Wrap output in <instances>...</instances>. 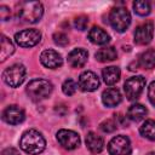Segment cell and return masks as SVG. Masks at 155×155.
<instances>
[{
  "instance_id": "cell-23",
  "label": "cell",
  "mask_w": 155,
  "mask_h": 155,
  "mask_svg": "<svg viewBox=\"0 0 155 155\" xmlns=\"http://www.w3.org/2000/svg\"><path fill=\"white\" fill-rule=\"evenodd\" d=\"M139 132L144 138L149 140H155V120H145L142 124Z\"/></svg>"
},
{
  "instance_id": "cell-24",
  "label": "cell",
  "mask_w": 155,
  "mask_h": 155,
  "mask_svg": "<svg viewBox=\"0 0 155 155\" xmlns=\"http://www.w3.org/2000/svg\"><path fill=\"white\" fill-rule=\"evenodd\" d=\"M134 12L139 16H148L150 13V4L145 0H136L133 2Z\"/></svg>"
},
{
  "instance_id": "cell-19",
  "label": "cell",
  "mask_w": 155,
  "mask_h": 155,
  "mask_svg": "<svg viewBox=\"0 0 155 155\" xmlns=\"http://www.w3.org/2000/svg\"><path fill=\"white\" fill-rule=\"evenodd\" d=\"M94 57H96V59L98 62H102V63H104V62H111V61L116 59L117 52H116L115 47H113V46L102 47V48H99L96 52Z\"/></svg>"
},
{
  "instance_id": "cell-13",
  "label": "cell",
  "mask_w": 155,
  "mask_h": 155,
  "mask_svg": "<svg viewBox=\"0 0 155 155\" xmlns=\"http://www.w3.org/2000/svg\"><path fill=\"white\" fill-rule=\"evenodd\" d=\"M40 62L44 67L50 68V69H56L59 68L63 64L62 56L54 51V50H45L40 54Z\"/></svg>"
},
{
  "instance_id": "cell-9",
  "label": "cell",
  "mask_w": 155,
  "mask_h": 155,
  "mask_svg": "<svg viewBox=\"0 0 155 155\" xmlns=\"http://www.w3.org/2000/svg\"><path fill=\"white\" fill-rule=\"evenodd\" d=\"M108 151L110 155H130L131 142L126 136H116L109 142Z\"/></svg>"
},
{
  "instance_id": "cell-8",
  "label": "cell",
  "mask_w": 155,
  "mask_h": 155,
  "mask_svg": "<svg viewBox=\"0 0 155 155\" xmlns=\"http://www.w3.org/2000/svg\"><path fill=\"white\" fill-rule=\"evenodd\" d=\"M58 143L67 150H74L80 145V136L71 130H59L56 134Z\"/></svg>"
},
{
  "instance_id": "cell-25",
  "label": "cell",
  "mask_w": 155,
  "mask_h": 155,
  "mask_svg": "<svg viewBox=\"0 0 155 155\" xmlns=\"http://www.w3.org/2000/svg\"><path fill=\"white\" fill-rule=\"evenodd\" d=\"M76 88H78V84L73 79H67L62 85V91L67 96H73L76 92Z\"/></svg>"
},
{
  "instance_id": "cell-15",
  "label": "cell",
  "mask_w": 155,
  "mask_h": 155,
  "mask_svg": "<svg viewBox=\"0 0 155 155\" xmlns=\"http://www.w3.org/2000/svg\"><path fill=\"white\" fill-rule=\"evenodd\" d=\"M85 143H86L87 149L92 154H99L103 150V148H104V140H103V138L101 136H98L97 133H94V132L87 133L86 139H85Z\"/></svg>"
},
{
  "instance_id": "cell-30",
  "label": "cell",
  "mask_w": 155,
  "mask_h": 155,
  "mask_svg": "<svg viewBox=\"0 0 155 155\" xmlns=\"http://www.w3.org/2000/svg\"><path fill=\"white\" fill-rule=\"evenodd\" d=\"M148 97L153 105H155V81H153L148 87Z\"/></svg>"
},
{
  "instance_id": "cell-26",
  "label": "cell",
  "mask_w": 155,
  "mask_h": 155,
  "mask_svg": "<svg viewBox=\"0 0 155 155\" xmlns=\"http://www.w3.org/2000/svg\"><path fill=\"white\" fill-rule=\"evenodd\" d=\"M116 127H117V125H116L115 120H111V119L104 120V121L99 125V128H101L103 132H105V133H111V132H114V131L116 130Z\"/></svg>"
},
{
  "instance_id": "cell-31",
  "label": "cell",
  "mask_w": 155,
  "mask_h": 155,
  "mask_svg": "<svg viewBox=\"0 0 155 155\" xmlns=\"http://www.w3.org/2000/svg\"><path fill=\"white\" fill-rule=\"evenodd\" d=\"M115 122L117 126H121V127H125L127 125V121H126V116H124L122 114H115Z\"/></svg>"
},
{
  "instance_id": "cell-5",
  "label": "cell",
  "mask_w": 155,
  "mask_h": 155,
  "mask_svg": "<svg viewBox=\"0 0 155 155\" xmlns=\"http://www.w3.org/2000/svg\"><path fill=\"white\" fill-rule=\"evenodd\" d=\"M25 73H27L25 67L23 64L16 63V64H12L11 67H8L4 70L2 79H4L5 84L8 85L10 87H18L24 81Z\"/></svg>"
},
{
  "instance_id": "cell-2",
  "label": "cell",
  "mask_w": 155,
  "mask_h": 155,
  "mask_svg": "<svg viewBox=\"0 0 155 155\" xmlns=\"http://www.w3.org/2000/svg\"><path fill=\"white\" fill-rule=\"evenodd\" d=\"M44 15V7L39 1H22L17 5L16 16L24 23H36Z\"/></svg>"
},
{
  "instance_id": "cell-3",
  "label": "cell",
  "mask_w": 155,
  "mask_h": 155,
  "mask_svg": "<svg viewBox=\"0 0 155 155\" xmlns=\"http://www.w3.org/2000/svg\"><path fill=\"white\" fill-rule=\"evenodd\" d=\"M52 84L45 79H35L27 85V93L35 102L47 98L52 93Z\"/></svg>"
},
{
  "instance_id": "cell-16",
  "label": "cell",
  "mask_w": 155,
  "mask_h": 155,
  "mask_svg": "<svg viewBox=\"0 0 155 155\" xmlns=\"http://www.w3.org/2000/svg\"><path fill=\"white\" fill-rule=\"evenodd\" d=\"M121 99L122 97L117 88H107L102 93V102L105 107H109V108L119 105Z\"/></svg>"
},
{
  "instance_id": "cell-20",
  "label": "cell",
  "mask_w": 155,
  "mask_h": 155,
  "mask_svg": "<svg viewBox=\"0 0 155 155\" xmlns=\"http://www.w3.org/2000/svg\"><path fill=\"white\" fill-rule=\"evenodd\" d=\"M120 75H121L120 69L117 67H114V65L107 67L102 71L103 80H104V82L107 85H114V84H116L120 80Z\"/></svg>"
},
{
  "instance_id": "cell-6",
  "label": "cell",
  "mask_w": 155,
  "mask_h": 155,
  "mask_svg": "<svg viewBox=\"0 0 155 155\" xmlns=\"http://www.w3.org/2000/svg\"><path fill=\"white\" fill-rule=\"evenodd\" d=\"M145 86V78L142 75L128 78L124 85V91L128 101H136L140 93L143 92V88Z\"/></svg>"
},
{
  "instance_id": "cell-7",
  "label": "cell",
  "mask_w": 155,
  "mask_h": 155,
  "mask_svg": "<svg viewBox=\"0 0 155 155\" xmlns=\"http://www.w3.org/2000/svg\"><path fill=\"white\" fill-rule=\"evenodd\" d=\"M41 40V33L36 29H24L15 35V41L21 47H33Z\"/></svg>"
},
{
  "instance_id": "cell-33",
  "label": "cell",
  "mask_w": 155,
  "mask_h": 155,
  "mask_svg": "<svg viewBox=\"0 0 155 155\" xmlns=\"http://www.w3.org/2000/svg\"><path fill=\"white\" fill-rule=\"evenodd\" d=\"M148 155H155V153H149Z\"/></svg>"
},
{
  "instance_id": "cell-10",
  "label": "cell",
  "mask_w": 155,
  "mask_h": 155,
  "mask_svg": "<svg viewBox=\"0 0 155 155\" xmlns=\"http://www.w3.org/2000/svg\"><path fill=\"white\" fill-rule=\"evenodd\" d=\"M24 117H25L24 110L16 104H11L6 107L5 110L2 111V120L10 125H18L24 121Z\"/></svg>"
},
{
  "instance_id": "cell-27",
  "label": "cell",
  "mask_w": 155,
  "mask_h": 155,
  "mask_svg": "<svg viewBox=\"0 0 155 155\" xmlns=\"http://www.w3.org/2000/svg\"><path fill=\"white\" fill-rule=\"evenodd\" d=\"M53 41L58 46H67L69 44V39L64 33H54L53 34Z\"/></svg>"
},
{
  "instance_id": "cell-28",
  "label": "cell",
  "mask_w": 155,
  "mask_h": 155,
  "mask_svg": "<svg viewBox=\"0 0 155 155\" xmlns=\"http://www.w3.org/2000/svg\"><path fill=\"white\" fill-rule=\"evenodd\" d=\"M87 23H88V18L86 16H79L74 19V25L79 30H85L87 27Z\"/></svg>"
},
{
  "instance_id": "cell-21",
  "label": "cell",
  "mask_w": 155,
  "mask_h": 155,
  "mask_svg": "<svg viewBox=\"0 0 155 155\" xmlns=\"http://www.w3.org/2000/svg\"><path fill=\"white\" fill-rule=\"evenodd\" d=\"M139 67L144 68V69H151L155 67V50L150 48L147 50L145 52H143L139 58H138V63Z\"/></svg>"
},
{
  "instance_id": "cell-12",
  "label": "cell",
  "mask_w": 155,
  "mask_h": 155,
  "mask_svg": "<svg viewBox=\"0 0 155 155\" xmlns=\"http://www.w3.org/2000/svg\"><path fill=\"white\" fill-rule=\"evenodd\" d=\"M78 85H79V87L82 91H85V92H92V91H96L99 87V79H98V76L93 71L87 70V71H84L79 76Z\"/></svg>"
},
{
  "instance_id": "cell-22",
  "label": "cell",
  "mask_w": 155,
  "mask_h": 155,
  "mask_svg": "<svg viewBox=\"0 0 155 155\" xmlns=\"http://www.w3.org/2000/svg\"><path fill=\"white\" fill-rule=\"evenodd\" d=\"M15 52L13 42L5 35H1V50H0V61H6Z\"/></svg>"
},
{
  "instance_id": "cell-18",
  "label": "cell",
  "mask_w": 155,
  "mask_h": 155,
  "mask_svg": "<svg viewBox=\"0 0 155 155\" xmlns=\"http://www.w3.org/2000/svg\"><path fill=\"white\" fill-rule=\"evenodd\" d=\"M147 114H148L147 108L142 104H138V103L132 104L127 110V117L132 121H136V122L143 120L147 116Z\"/></svg>"
},
{
  "instance_id": "cell-4",
  "label": "cell",
  "mask_w": 155,
  "mask_h": 155,
  "mask_svg": "<svg viewBox=\"0 0 155 155\" xmlns=\"http://www.w3.org/2000/svg\"><path fill=\"white\" fill-rule=\"evenodd\" d=\"M110 25L119 33H124L131 24V15L125 7H114L109 13Z\"/></svg>"
},
{
  "instance_id": "cell-1",
  "label": "cell",
  "mask_w": 155,
  "mask_h": 155,
  "mask_svg": "<svg viewBox=\"0 0 155 155\" xmlns=\"http://www.w3.org/2000/svg\"><path fill=\"white\" fill-rule=\"evenodd\" d=\"M19 147L24 153L29 155H39L45 150L46 140L39 131L28 130L22 134L19 140Z\"/></svg>"
},
{
  "instance_id": "cell-11",
  "label": "cell",
  "mask_w": 155,
  "mask_h": 155,
  "mask_svg": "<svg viewBox=\"0 0 155 155\" xmlns=\"http://www.w3.org/2000/svg\"><path fill=\"white\" fill-rule=\"evenodd\" d=\"M154 34V27L151 22H145L138 25L134 30V42L137 45H148Z\"/></svg>"
},
{
  "instance_id": "cell-14",
  "label": "cell",
  "mask_w": 155,
  "mask_h": 155,
  "mask_svg": "<svg viewBox=\"0 0 155 155\" xmlns=\"http://www.w3.org/2000/svg\"><path fill=\"white\" fill-rule=\"evenodd\" d=\"M88 58V52L84 48H74L68 54V64L71 68H81Z\"/></svg>"
},
{
  "instance_id": "cell-29",
  "label": "cell",
  "mask_w": 155,
  "mask_h": 155,
  "mask_svg": "<svg viewBox=\"0 0 155 155\" xmlns=\"http://www.w3.org/2000/svg\"><path fill=\"white\" fill-rule=\"evenodd\" d=\"M11 17V11L7 6H0V18L1 21H7Z\"/></svg>"
},
{
  "instance_id": "cell-17",
  "label": "cell",
  "mask_w": 155,
  "mask_h": 155,
  "mask_svg": "<svg viewBox=\"0 0 155 155\" xmlns=\"http://www.w3.org/2000/svg\"><path fill=\"white\" fill-rule=\"evenodd\" d=\"M88 39L91 42H93L96 45H104V44L109 42L110 36L104 29H102L99 27H92L88 31Z\"/></svg>"
},
{
  "instance_id": "cell-32",
  "label": "cell",
  "mask_w": 155,
  "mask_h": 155,
  "mask_svg": "<svg viewBox=\"0 0 155 155\" xmlns=\"http://www.w3.org/2000/svg\"><path fill=\"white\" fill-rule=\"evenodd\" d=\"M1 155H19V151H18L16 148L10 147V148L4 149V150H2V153H1Z\"/></svg>"
}]
</instances>
